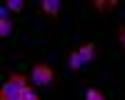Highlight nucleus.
<instances>
[{"label": "nucleus", "mask_w": 125, "mask_h": 100, "mask_svg": "<svg viewBox=\"0 0 125 100\" xmlns=\"http://www.w3.org/2000/svg\"><path fill=\"white\" fill-rule=\"evenodd\" d=\"M25 90H28L25 78L20 75V73H13V75H10V78L5 80L3 90H0V100H23Z\"/></svg>", "instance_id": "f257e3e1"}, {"label": "nucleus", "mask_w": 125, "mask_h": 100, "mask_svg": "<svg viewBox=\"0 0 125 100\" xmlns=\"http://www.w3.org/2000/svg\"><path fill=\"white\" fill-rule=\"evenodd\" d=\"M53 80H55V73H53V68H50V65L35 63L33 68H30V83H33V85L48 88V85H53Z\"/></svg>", "instance_id": "f03ea898"}, {"label": "nucleus", "mask_w": 125, "mask_h": 100, "mask_svg": "<svg viewBox=\"0 0 125 100\" xmlns=\"http://www.w3.org/2000/svg\"><path fill=\"white\" fill-rule=\"evenodd\" d=\"M78 53H80V60H83V65H85V63H90V60L95 58V45H93V43H88V45L78 48Z\"/></svg>", "instance_id": "7ed1b4c3"}, {"label": "nucleus", "mask_w": 125, "mask_h": 100, "mask_svg": "<svg viewBox=\"0 0 125 100\" xmlns=\"http://www.w3.org/2000/svg\"><path fill=\"white\" fill-rule=\"evenodd\" d=\"M40 8H43L50 18H58V13H60V0H43Z\"/></svg>", "instance_id": "20e7f679"}, {"label": "nucleus", "mask_w": 125, "mask_h": 100, "mask_svg": "<svg viewBox=\"0 0 125 100\" xmlns=\"http://www.w3.org/2000/svg\"><path fill=\"white\" fill-rule=\"evenodd\" d=\"M80 68H83L80 53H78V50H73V53H70V70H80Z\"/></svg>", "instance_id": "39448f33"}, {"label": "nucleus", "mask_w": 125, "mask_h": 100, "mask_svg": "<svg viewBox=\"0 0 125 100\" xmlns=\"http://www.w3.org/2000/svg\"><path fill=\"white\" fill-rule=\"evenodd\" d=\"M85 100H105V95L100 90H95V88H88L85 90Z\"/></svg>", "instance_id": "423d86ee"}, {"label": "nucleus", "mask_w": 125, "mask_h": 100, "mask_svg": "<svg viewBox=\"0 0 125 100\" xmlns=\"http://www.w3.org/2000/svg\"><path fill=\"white\" fill-rule=\"evenodd\" d=\"M13 33V23L10 20H0V38H8Z\"/></svg>", "instance_id": "0eeeda50"}, {"label": "nucleus", "mask_w": 125, "mask_h": 100, "mask_svg": "<svg viewBox=\"0 0 125 100\" xmlns=\"http://www.w3.org/2000/svg\"><path fill=\"white\" fill-rule=\"evenodd\" d=\"M8 10H13V13H20V10H23L25 8V3H23V0H8Z\"/></svg>", "instance_id": "6e6552de"}, {"label": "nucleus", "mask_w": 125, "mask_h": 100, "mask_svg": "<svg viewBox=\"0 0 125 100\" xmlns=\"http://www.w3.org/2000/svg\"><path fill=\"white\" fill-rule=\"evenodd\" d=\"M23 100H38V95H35V93H33V90H30V88H28V90H25V95H23Z\"/></svg>", "instance_id": "1a4fd4ad"}, {"label": "nucleus", "mask_w": 125, "mask_h": 100, "mask_svg": "<svg viewBox=\"0 0 125 100\" xmlns=\"http://www.w3.org/2000/svg\"><path fill=\"white\" fill-rule=\"evenodd\" d=\"M0 20H8V5L0 8Z\"/></svg>", "instance_id": "9d476101"}, {"label": "nucleus", "mask_w": 125, "mask_h": 100, "mask_svg": "<svg viewBox=\"0 0 125 100\" xmlns=\"http://www.w3.org/2000/svg\"><path fill=\"white\" fill-rule=\"evenodd\" d=\"M118 40H120V45L125 48V30H120V35H118Z\"/></svg>", "instance_id": "9b49d317"}]
</instances>
